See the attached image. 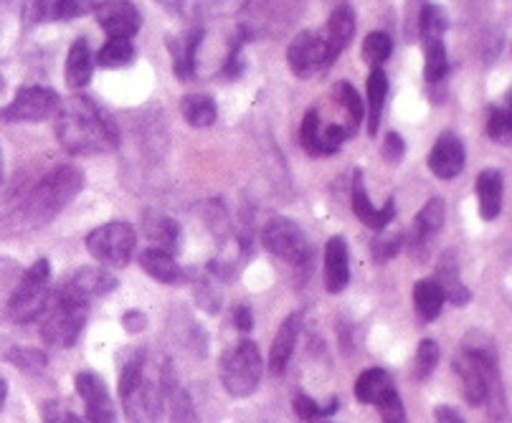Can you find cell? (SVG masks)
<instances>
[{"mask_svg": "<svg viewBox=\"0 0 512 423\" xmlns=\"http://www.w3.org/2000/svg\"><path fill=\"white\" fill-rule=\"evenodd\" d=\"M41 317H44L41 340L56 350L71 348L82 335L84 325H87L89 302H82V299L71 297L69 292L59 289L56 297L49 299V307Z\"/></svg>", "mask_w": 512, "mask_h": 423, "instance_id": "cell-4", "label": "cell"}, {"mask_svg": "<svg viewBox=\"0 0 512 423\" xmlns=\"http://www.w3.org/2000/svg\"><path fill=\"white\" fill-rule=\"evenodd\" d=\"M350 137L353 135H350L345 125H338V122L322 125L317 109H307L305 112V120H302L300 127V142L307 155H315V158H320V155H335Z\"/></svg>", "mask_w": 512, "mask_h": 423, "instance_id": "cell-11", "label": "cell"}, {"mask_svg": "<svg viewBox=\"0 0 512 423\" xmlns=\"http://www.w3.org/2000/svg\"><path fill=\"white\" fill-rule=\"evenodd\" d=\"M350 282V254L343 236H330L325 246V289L340 294Z\"/></svg>", "mask_w": 512, "mask_h": 423, "instance_id": "cell-21", "label": "cell"}, {"mask_svg": "<svg viewBox=\"0 0 512 423\" xmlns=\"http://www.w3.org/2000/svg\"><path fill=\"white\" fill-rule=\"evenodd\" d=\"M355 36V11L348 3H340L330 18H327L325 28L320 31L322 46H325V61L327 69L338 61V56L348 49V44Z\"/></svg>", "mask_w": 512, "mask_h": 423, "instance_id": "cell-16", "label": "cell"}, {"mask_svg": "<svg viewBox=\"0 0 512 423\" xmlns=\"http://www.w3.org/2000/svg\"><path fill=\"white\" fill-rule=\"evenodd\" d=\"M439 345H436V340H421L419 342V350H416V365H414V373H416V380H429L431 373L436 370V365H439Z\"/></svg>", "mask_w": 512, "mask_h": 423, "instance_id": "cell-43", "label": "cell"}, {"mask_svg": "<svg viewBox=\"0 0 512 423\" xmlns=\"http://www.w3.org/2000/svg\"><path fill=\"white\" fill-rule=\"evenodd\" d=\"M391 391H393L391 375L381 368L365 370V373L358 378V383H355V398H358L360 403H365V406H378V401Z\"/></svg>", "mask_w": 512, "mask_h": 423, "instance_id": "cell-30", "label": "cell"}, {"mask_svg": "<svg viewBox=\"0 0 512 423\" xmlns=\"http://www.w3.org/2000/svg\"><path fill=\"white\" fill-rule=\"evenodd\" d=\"M94 74V56L89 49V41L84 36H79L74 44H71L69 56H66L64 66V79L71 89H87L92 82Z\"/></svg>", "mask_w": 512, "mask_h": 423, "instance_id": "cell-24", "label": "cell"}, {"mask_svg": "<svg viewBox=\"0 0 512 423\" xmlns=\"http://www.w3.org/2000/svg\"><path fill=\"white\" fill-rule=\"evenodd\" d=\"M444 292L442 287L434 282V279H421V282H416L414 287V304H416V312H419V317L424 322H431L439 317V312H442L444 307Z\"/></svg>", "mask_w": 512, "mask_h": 423, "instance_id": "cell-33", "label": "cell"}, {"mask_svg": "<svg viewBox=\"0 0 512 423\" xmlns=\"http://www.w3.org/2000/svg\"><path fill=\"white\" fill-rule=\"evenodd\" d=\"M295 411H297V416L302 418V421H310V423L320 421V418L333 416V413L338 411V398H330L325 406H320V403L312 401V398L305 396V393H297V396H295Z\"/></svg>", "mask_w": 512, "mask_h": 423, "instance_id": "cell-41", "label": "cell"}, {"mask_svg": "<svg viewBox=\"0 0 512 423\" xmlns=\"http://www.w3.org/2000/svg\"><path fill=\"white\" fill-rule=\"evenodd\" d=\"M434 418H436V423H464L462 413L452 406H436Z\"/></svg>", "mask_w": 512, "mask_h": 423, "instance_id": "cell-53", "label": "cell"}, {"mask_svg": "<svg viewBox=\"0 0 512 423\" xmlns=\"http://www.w3.org/2000/svg\"><path fill=\"white\" fill-rule=\"evenodd\" d=\"M160 8H165L168 13H183L186 11L188 0H155Z\"/></svg>", "mask_w": 512, "mask_h": 423, "instance_id": "cell-54", "label": "cell"}, {"mask_svg": "<svg viewBox=\"0 0 512 423\" xmlns=\"http://www.w3.org/2000/svg\"><path fill=\"white\" fill-rule=\"evenodd\" d=\"M135 46L127 38H109L107 44L99 49V54L94 56V64H99L102 69H125V66L135 64Z\"/></svg>", "mask_w": 512, "mask_h": 423, "instance_id": "cell-34", "label": "cell"}, {"mask_svg": "<svg viewBox=\"0 0 512 423\" xmlns=\"http://www.w3.org/2000/svg\"><path fill=\"white\" fill-rule=\"evenodd\" d=\"M398 246H401V236H393V239H381L376 244V256L381 261H388L391 256H396Z\"/></svg>", "mask_w": 512, "mask_h": 423, "instance_id": "cell-52", "label": "cell"}, {"mask_svg": "<svg viewBox=\"0 0 512 423\" xmlns=\"http://www.w3.org/2000/svg\"><path fill=\"white\" fill-rule=\"evenodd\" d=\"M140 269L160 284H180L186 279V272L180 269L173 254L163 249H148L140 254Z\"/></svg>", "mask_w": 512, "mask_h": 423, "instance_id": "cell-25", "label": "cell"}, {"mask_svg": "<svg viewBox=\"0 0 512 423\" xmlns=\"http://www.w3.org/2000/svg\"><path fill=\"white\" fill-rule=\"evenodd\" d=\"M251 41V33L246 31V26L239 28V33L234 36V44H231L229 56H226V64L221 69V76L234 82V79H241L246 71V59H244V44Z\"/></svg>", "mask_w": 512, "mask_h": 423, "instance_id": "cell-39", "label": "cell"}, {"mask_svg": "<svg viewBox=\"0 0 512 423\" xmlns=\"http://www.w3.org/2000/svg\"><path fill=\"white\" fill-rule=\"evenodd\" d=\"M449 28V18L444 13L442 6H436V3H424L419 16V33L421 38L426 41H436V38H444Z\"/></svg>", "mask_w": 512, "mask_h": 423, "instance_id": "cell-37", "label": "cell"}, {"mask_svg": "<svg viewBox=\"0 0 512 423\" xmlns=\"http://www.w3.org/2000/svg\"><path fill=\"white\" fill-rule=\"evenodd\" d=\"M287 64L300 79H310V76L320 74V71H327L325 46H322L320 31L297 33L287 49Z\"/></svg>", "mask_w": 512, "mask_h": 423, "instance_id": "cell-13", "label": "cell"}, {"mask_svg": "<svg viewBox=\"0 0 512 423\" xmlns=\"http://www.w3.org/2000/svg\"><path fill=\"white\" fill-rule=\"evenodd\" d=\"M449 74V54L444 46V38L426 41L424 44V79L429 84L444 82Z\"/></svg>", "mask_w": 512, "mask_h": 423, "instance_id": "cell-35", "label": "cell"}, {"mask_svg": "<svg viewBox=\"0 0 512 423\" xmlns=\"http://www.w3.org/2000/svg\"><path fill=\"white\" fill-rule=\"evenodd\" d=\"M6 398H8V383L0 378V411H3V406H6Z\"/></svg>", "mask_w": 512, "mask_h": 423, "instance_id": "cell-55", "label": "cell"}, {"mask_svg": "<svg viewBox=\"0 0 512 423\" xmlns=\"http://www.w3.org/2000/svg\"><path fill=\"white\" fill-rule=\"evenodd\" d=\"M251 0H198V13L206 18H226L246 11Z\"/></svg>", "mask_w": 512, "mask_h": 423, "instance_id": "cell-45", "label": "cell"}, {"mask_svg": "<svg viewBox=\"0 0 512 423\" xmlns=\"http://www.w3.org/2000/svg\"><path fill=\"white\" fill-rule=\"evenodd\" d=\"M378 413H381L383 423H409V418H406L404 401H401V396H398L396 388H393L391 393H386V396L378 401Z\"/></svg>", "mask_w": 512, "mask_h": 423, "instance_id": "cell-46", "label": "cell"}, {"mask_svg": "<svg viewBox=\"0 0 512 423\" xmlns=\"http://www.w3.org/2000/svg\"><path fill=\"white\" fill-rule=\"evenodd\" d=\"M454 370H457L459 380H462V396L469 406H482L485 403V375H482L480 365L474 363L469 355L459 353V358L454 360Z\"/></svg>", "mask_w": 512, "mask_h": 423, "instance_id": "cell-29", "label": "cell"}, {"mask_svg": "<svg viewBox=\"0 0 512 423\" xmlns=\"http://www.w3.org/2000/svg\"><path fill=\"white\" fill-rule=\"evenodd\" d=\"M59 94L49 87H41V84H28V87H21L13 97L11 104L0 107V120L3 122H44L46 117L56 112L59 107Z\"/></svg>", "mask_w": 512, "mask_h": 423, "instance_id": "cell-10", "label": "cell"}, {"mask_svg": "<svg viewBox=\"0 0 512 423\" xmlns=\"http://www.w3.org/2000/svg\"><path fill=\"white\" fill-rule=\"evenodd\" d=\"M502 173L495 168L482 170L477 178V201H480V216L482 221H495L502 211Z\"/></svg>", "mask_w": 512, "mask_h": 423, "instance_id": "cell-26", "label": "cell"}, {"mask_svg": "<svg viewBox=\"0 0 512 423\" xmlns=\"http://www.w3.org/2000/svg\"><path fill=\"white\" fill-rule=\"evenodd\" d=\"M6 89V79H3V74H0V92Z\"/></svg>", "mask_w": 512, "mask_h": 423, "instance_id": "cell-57", "label": "cell"}, {"mask_svg": "<svg viewBox=\"0 0 512 423\" xmlns=\"http://www.w3.org/2000/svg\"><path fill=\"white\" fill-rule=\"evenodd\" d=\"M203 36H206V31L198 26L191 28L188 33H183V36H175L165 41V46H168L170 54H173V71L180 82H191V79H196V54L198 46L203 44Z\"/></svg>", "mask_w": 512, "mask_h": 423, "instance_id": "cell-20", "label": "cell"}, {"mask_svg": "<svg viewBox=\"0 0 512 423\" xmlns=\"http://www.w3.org/2000/svg\"><path fill=\"white\" fill-rule=\"evenodd\" d=\"M335 97H338L340 107H343L345 117H348V125L345 127H348L350 135H355V130L360 127V122L365 120V104H363V99H360L358 89L348 82H340L338 87H335Z\"/></svg>", "mask_w": 512, "mask_h": 423, "instance_id": "cell-36", "label": "cell"}, {"mask_svg": "<svg viewBox=\"0 0 512 423\" xmlns=\"http://www.w3.org/2000/svg\"><path fill=\"white\" fill-rule=\"evenodd\" d=\"M434 282L442 287L444 299H449L457 307H464V304L472 302V292L467 289V284L459 277V264L457 254L454 251H444V256L436 264V277Z\"/></svg>", "mask_w": 512, "mask_h": 423, "instance_id": "cell-23", "label": "cell"}, {"mask_svg": "<svg viewBox=\"0 0 512 423\" xmlns=\"http://www.w3.org/2000/svg\"><path fill=\"white\" fill-rule=\"evenodd\" d=\"M74 386H77V393L87 408L89 423H117L115 403L109 398L102 375L94 373V370H82L74 380Z\"/></svg>", "mask_w": 512, "mask_h": 423, "instance_id": "cell-15", "label": "cell"}, {"mask_svg": "<svg viewBox=\"0 0 512 423\" xmlns=\"http://www.w3.org/2000/svg\"><path fill=\"white\" fill-rule=\"evenodd\" d=\"M462 353L469 355L474 363L480 365L482 375H485V403L490 418L495 423H502L507 418V398L505 386H502V373H500V355H497L495 340L487 332L472 330L464 335L462 340Z\"/></svg>", "mask_w": 512, "mask_h": 423, "instance_id": "cell-5", "label": "cell"}, {"mask_svg": "<svg viewBox=\"0 0 512 423\" xmlns=\"http://www.w3.org/2000/svg\"><path fill=\"white\" fill-rule=\"evenodd\" d=\"M0 185H3V155H0Z\"/></svg>", "mask_w": 512, "mask_h": 423, "instance_id": "cell-56", "label": "cell"}, {"mask_svg": "<svg viewBox=\"0 0 512 423\" xmlns=\"http://www.w3.org/2000/svg\"><path fill=\"white\" fill-rule=\"evenodd\" d=\"M234 325H236V330H241V332H249L251 327H254V315H251V310L246 307V304L234 307Z\"/></svg>", "mask_w": 512, "mask_h": 423, "instance_id": "cell-51", "label": "cell"}, {"mask_svg": "<svg viewBox=\"0 0 512 423\" xmlns=\"http://www.w3.org/2000/svg\"><path fill=\"white\" fill-rule=\"evenodd\" d=\"M464 160H467V152H464V142L459 140L454 132H444L436 145L429 152V170L442 180L457 178L464 170Z\"/></svg>", "mask_w": 512, "mask_h": 423, "instance_id": "cell-18", "label": "cell"}, {"mask_svg": "<svg viewBox=\"0 0 512 423\" xmlns=\"http://www.w3.org/2000/svg\"><path fill=\"white\" fill-rule=\"evenodd\" d=\"M388 97V76L381 66L371 69L368 74V132L376 135L378 125H381V114L386 107Z\"/></svg>", "mask_w": 512, "mask_h": 423, "instance_id": "cell-32", "label": "cell"}, {"mask_svg": "<svg viewBox=\"0 0 512 423\" xmlns=\"http://www.w3.org/2000/svg\"><path fill=\"white\" fill-rule=\"evenodd\" d=\"M56 140L69 155H104L120 147L122 135L107 109L92 97L74 94L56 107Z\"/></svg>", "mask_w": 512, "mask_h": 423, "instance_id": "cell-1", "label": "cell"}, {"mask_svg": "<svg viewBox=\"0 0 512 423\" xmlns=\"http://www.w3.org/2000/svg\"><path fill=\"white\" fill-rule=\"evenodd\" d=\"M300 330H302V312L289 315L287 320L279 325L277 335H274V342H272V350H269V373L282 375L284 370H287L289 358H292V353H295Z\"/></svg>", "mask_w": 512, "mask_h": 423, "instance_id": "cell-22", "label": "cell"}, {"mask_svg": "<svg viewBox=\"0 0 512 423\" xmlns=\"http://www.w3.org/2000/svg\"><path fill=\"white\" fill-rule=\"evenodd\" d=\"M165 403L170 406V423H201L196 406H193V398L178 383L168 391Z\"/></svg>", "mask_w": 512, "mask_h": 423, "instance_id": "cell-38", "label": "cell"}, {"mask_svg": "<svg viewBox=\"0 0 512 423\" xmlns=\"http://www.w3.org/2000/svg\"><path fill=\"white\" fill-rule=\"evenodd\" d=\"M122 322H125V330L132 332V335H137V332H142L145 327H148V317L142 315V312L137 310H130L125 317H122Z\"/></svg>", "mask_w": 512, "mask_h": 423, "instance_id": "cell-50", "label": "cell"}, {"mask_svg": "<svg viewBox=\"0 0 512 423\" xmlns=\"http://www.w3.org/2000/svg\"><path fill=\"white\" fill-rule=\"evenodd\" d=\"M8 360L16 365L18 370H26V373H41V370L49 365L46 360V353L36 348H13L8 350Z\"/></svg>", "mask_w": 512, "mask_h": 423, "instance_id": "cell-44", "label": "cell"}, {"mask_svg": "<svg viewBox=\"0 0 512 423\" xmlns=\"http://www.w3.org/2000/svg\"><path fill=\"white\" fill-rule=\"evenodd\" d=\"M487 135H490V140L500 142V145H507V142H510L512 137L510 109L490 107V112H487Z\"/></svg>", "mask_w": 512, "mask_h": 423, "instance_id": "cell-42", "label": "cell"}, {"mask_svg": "<svg viewBox=\"0 0 512 423\" xmlns=\"http://www.w3.org/2000/svg\"><path fill=\"white\" fill-rule=\"evenodd\" d=\"M350 203H353L355 216H358L360 221H363L368 228H376V231L386 228L388 223L396 218V203H393V198H388L386 206H383V208L373 206L371 198H368V193H365L363 173H360V170H355V173H353V190H350Z\"/></svg>", "mask_w": 512, "mask_h": 423, "instance_id": "cell-19", "label": "cell"}, {"mask_svg": "<svg viewBox=\"0 0 512 423\" xmlns=\"http://www.w3.org/2000/svg\"><path fill=\"white\" fill-rule=\"evenodd\" d=\"M142 228L148 234L150 241H155L153 249H163L168 254H175L180 246V226L175 218L163 216V213L148 211L145 213V221H142Z\"/></svg>", "mask_w": 512, "mask_h": 423, "instance_id": "cell-27", "label": "cell"}, {"mask_svg": "<svg viewBox=\"0 0 512 423\" xmlns=\"http://www.w3.org/2000/svg\"><path fill=\"white\" fill-rule=\"evenodd\" d=\"M175 386L173 368L165 365L158 380L148 375V353L135 350L120 370V401L130 423H160L165 398Z\"/></svg>", "mask_w": 512, "mask_h": 423, "instance_id": "cell-2", "label": "cell"}, {"mask_svg": "<svg viewBox=\"0 0 512 423\" xmlns=\"http://www.w3.org/2000/svg\"><path fill=\"white\" fill-rule=\"evenodd\" d=\"M381 152H383V158H386L388 163H398V160H401L406 155L404 137L398 135V132H388L386 140H383Z\"/></svg>", "mask_w": 512, "mask_h": 423, "instance_id": "cell-49", "label": "cell"}, {"mask_svg": "<svg viewBox=\"0 0 512 423\" xmlns=\"http://www.w3.org/2000/svg\"><path fill=\"white\" fill-rule=\"evenodd\" d=\"M196 302L201 310L208 312V315H216V312L221 310V292H218L211 282L203 279V282L196 287Z\"/></svg>", "mask_w": 512, "mask_h": 423, "instance_id": "cell-47", "label": "cell"}, {"mask_svg": "<svg viewBox=\"0 0 512 423\" xmlns=\"http://www.w3.org/2000/svg\"><path fill=\"white\" fill-rule=\"evenodd\" d=\"M137 234L135 228L125 221H112L94 228L92 234L84 239L89 254L104 266H125L135 251Z\"/></svg>", "mask_w": 512, "mask_h": 423, "instance_id": "cell-8", "label": "cell"}, {"mask_svg": "<svg viewBox=\"0 0 512 423\" xmlns=\"http://www.w3.org/2000/svg\"><path fill=\"white\" fill-rule=\"evenodd\" d=\"M49 289H51V264L49 259H39L23 274L16 292L8 299V317L16 325H28L39 320L49 307Z\"/></svg>", "mask_w": 512, "mask_h": 423, "instance_id": "cell-7", "label": "cell"}, {"mask_svg": "<svg viewBox=\"0 0 512 423\" xmlns=\"http://www.w3.org/2000/svg\"><path fill=\"white\" fill-rule=\"evenodd\" d=\"M393 38L383 31H373L363 41V59L373 66H381L391 59Z\"/></svg>", "mask_w": 512, "mask_h": 423, "instance_id": "cell-40", "label": "cell"}, {"mask_svg": "<svg viewBox=\"0 0 512 423\" xmlns=\"http://www.w3.org/2000/svg\"><path fill=\"white\" fill-rule=\"evenodd\" d=\"M262 241L269 254L279 256V259L292 266H305L312 259V249L305 231L295 221H289L284 216L267 221L262 231Z\"/></svg>", "mask_w": 512, "mask_h": 423, "instance_id": "cell-9", "label": "cell"}, {"mask_svg": "<svg viewBox=\"0 0 512 423\" xmlns=\"http://www.w3.org/2000/svg\"><path fill=\"white\" fill-rule=\"evenodd\" d=\"M94 18L99 28L112 38H127L130 41L142 28V16L130 0H102L94 3Z\"/></svg>", "mask_w": 512, "mask_h": 423, "instance_id": "cell-12", "label": "cell"}, {"mask_svg": "<svg viewBox=\"0 0 512 423\" xmlns=\"http://www.w3.org/2000/svg\"><path fill=\"white\" fill-rule=\"evenodd\" d=\"M84 183H87V175H84L82 168L71 163L56 165L28 193L26 203H23V218L31 226H44V223L54 221L82 193Z\"/></svg>", "mask_w": 512, "mask_h": 423, "instance_id": "cell-3", "label": "cell"}, {"mask_svg": "<svg viewBox=\"0 0 512 423\" xmlns=\"http://www.w3.org/2000/svg\"><path fill=\"white\" fill-rule=\"evenodd\" d=\"M64 292H69L71 297L89 302L94 297H104V294L115 292L117 289V277L109 274L104 266H82L77 272L71 274L64 282Z\"/></svg>", "mask_w": 512, "mask_h": 423, "instance_id": "cell-17", "label": "cell"}, {"mask_svg": "<svg viewBox=\"0 0 512 423\" xmlns=\"http://www.w3.org/2000/svg\"><path fill=\"white\" fill-rule=\"evenodd\" d=\"M41 416H44V423H84L77 413H71L69 408H64L56 401L44 403L41 406Z\"/></svg>", "mask_w": 512, "mask_h": 423, "instance_id": "cell-48", "label": "cell"}, {"mask_svg": "<svg viewBox=\"0 0 512 423\" xmlns=\"http://www.w3.org/2000/svg\"><path fill=\"white\" fill-rule=\"evenodd\" d=\"M264 373V360L256 342L239 340L236 345L224 350L218 360V375L224 383L226 393L234 398H246L259 388Z\"/></svg>", "mask_w": 512, "mask_h": 423, "instance_id": "cell-6", "label": "cell"}, {"mask_svg": "<svg viewBox=\"0 0 512 423\" xmlns=\"http://www.w3.org/2000/svg\"><path fill=\"white\" fill-rule=\"evenodd\" d=\"M444 216H447V206L442 198H431L424 203L414 218V228H411V246H424L434 234H439L444 226Z\"/></svg>", "mask_w": 512, "mask_h": 423, "instance_id": "cell-28", "label": "cell"}, {"mask_svg": "<svg viewBox=\"0 0 512 423\" xmlns=\"http://www.w3.org/2000/svg\"><path fill=\"white\" fill-rule=\"evenodd\" d=\"M94 11V0H26L23 6V21L28 26L39 23H61L77 21Z\"/></svg>", "mask_w": 512, "mask_h": 423, "instance_id": "cell-14", "label": "cell"}, {"mask_svg": "<svg viewBox=\"0 0 512 423\" xmlns=\"http://www.w3.org/2000/svg\"><path fill=\"white\" fill-rule=\"evenodd\" d=\"M180 114H183L186 125L203 130V127H211L216 122L218 107L206 94H188V97L180 99Z\"/></svg>", "mask_w": 512, "mask_h": 423, "instance_id": "cell-31", "label": "cell"}]
</instances>
